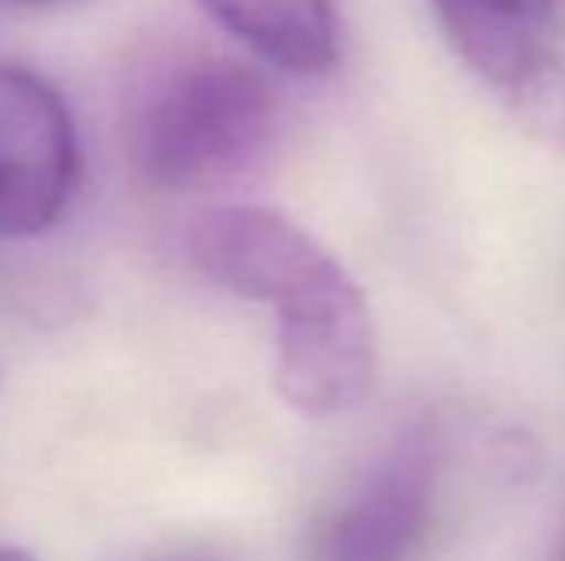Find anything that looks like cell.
Masks as SVG:
<instances>
[{
	"mask_svg": "<svg viewBox=\"0 0 565 561\" xmlns=\"http://www.w3.org/2000/svg\"><path fill=\"white\" fill-rule=\"evenodd\" d=\"M562 561H565V554H562Z\"/></svg>",
	"mask_w": 565,
	"mask_h": 561,
	"instance_id": "obj_12",
	"label": "cell"
},
{
	"mask_svg": "<svg viewBox=\"0 0 565 561\" xmlns=\"http://www.w3.org/2000/svg\"><path fill=\"white\" fill-rule=\"evenodd\" d=\"M512 120L535 142L565 150V62L558 54L535 66L504 97Z\"/></svg>",
	"mask_w": 565,
	"mask_h": 561,
	"instance_id": "obj_8",
	"label": "cell"
},
{
	"mask_svg": "<svg viewBox=\"0 0 565 561\" xmlns=\"http://www.w3.org/2000/svg\"><path fill=\"white\" fill-rule=\"evenodd\" d=\"M77 131L62 93L23 66H0V235L58 224L77 185Z\"/></svg>",
	"mask_w": 565,
	"mask_h": 561,
	"instance_id": "obj_3",
	"label": "cell"
},
{
	"mask_svg": "<svg viewBox=\"0 0 565 561\" xmlns=\"http://www.w3.org/2000/svg\"><path fill=\"white\" fill-rule=\"evenodd\" d=\"M224 31L285 74L316 77L339 62L335 0H196Z\"/></svg>",
	"mask_w": 565,
	"mask_h": 561,
	"instance_id": "obj_7",
	"label": "cell"
},
{
	"mask_svg": "<svg viewBox=\"0 0 565 561\" xmlns=\"http://www.w3.org/2000/svg\"><path fill=\"white\" fill-rule=\"evenodd\" d=\"M531 8H535L539 23H546V28H554V31H565V0H531Z\"/></svg>",
	"mask_w": 565,
	"mask_h": 561,
	"instance_id": "obj_9",
	"label": "cell"
},
{
	"mask_svg": "<svg viewBox=\"0 0 565 561\" xmlns=\"http://www.w3.org/2000/svg\"><path fill=\"white\" fill-rule=\"evenodd\" d=\"M439 465L435 423L404 427L358 493L323 524L312 561H408L431 516Z\"/></svg>",
	"mask_w": 565,
	"mask_h": 561,
	"instance_id": "obj_5",
	"label": "cell"
},
{
	"mask_svg": "<svg viewBox=\"0 0 565 561\" xmlns=\"http://www.w3.org/2000/svg\"><path fill=\"white\" fill-rule=\"evenodd\" d=\"M189 258L212 284L274 308L347 273L305 227L254 204L201 212L189 231Z\"/></svg>",
	"mask_w": 565,
	"mask_h": 561,
	"instance_id": "obj_4",
	"label": "cell"
},
{
	"mask_svg": "<svg viewBox=\"0 0 565 561\" xmlns=\"http://www.w3.org/2000/svg\"><path fill=\"white\" fill-rule=\"evenodd\" d=\"M277 123L269 82L235 58L178 66L135 123V162L166 193H204L250 170Z\"/></svg>",
	"mask_w": 565,
	"mask_h": 561,
	"instance_id": "obj_1",
	"label": "cell"
},
{
	"mask_svg": "<svg viewBox=\"0 0 565 561\" xmlns=\"http://www.w3.org/2000/svg\"><path fill=\"white\" fill-rule=\"evenodd\" d=\"M0 561H35L28 550H15V547H0Z\"/></svg>",
	"mask_w": 565,
	"mask_h": 561,
	"instance_id": "obj_10",
	"label": "cell"
},
{
	"mask_svg": "<svg viewBox=\"0 0 565 561\" xmlns=\"http://www.w3.org/2000/svg\"><path fill=\"white\" fill-rule=\"evenodd\" d=\"M15 4H51V0H15Z\"/></svg>",
	"mask_w": 565,
	"mask_h": 561,
	"instance_id": "obj_11",
	"label": "cell"
},
{
	"mask_svg": "<svg viewBox=\"0 0 565 561\" xmlns=\"http://www.w3.org/2000/svg\"><path fill=\"white\" fill-rule=\"evenodd\" d=\"M458 58L500 93V100L551 58L531 0H431Z\"/></svg>",
	"mask_w": 565,
	"mask_h": 561,
	"instance_id": "obj_6",
	"label": "cell"
},
{
	"mask_svg": "<svg viewBox=\"0 0 565 561\" xmlns=\"http://www.w3.org/2000/svg\"><path fill=\"white\" fill-rule=\"evenodd\" d=\"M377 385V335L350 273L277 308L274 389L297 416L335 420Z\"/></svg>",
	"mask_w": 565,
	"mask_h": 561,
	"instance_id": "obj_2",
	"label": "cell"
}]
</instances>
